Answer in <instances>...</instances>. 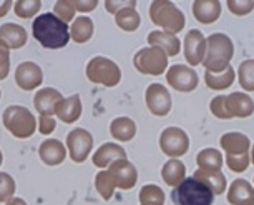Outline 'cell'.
<instances>
[{
    "label": "cell",
    "instance_id": "ac0fdd59",
    "mask_svg": "<svg viewBox=\"0 0 254 205\" xmlns=\"http://www.w3.org/2000/svg\"><path fill=\"white\" fill-rule=\"evenodd\" d=\"M204 49V39L199 32H190L185 42V57L191 65L199 64Z\"/></svg>",
    "mask_w": 254,
    "mask_h": 205
},
{
    "label": "cell",
    "instance_id": "f1b7e54d",
    "mask_svg": "<svg viewBox=\"0 0 254 205\" xmlns=\"http://www.w3.org/2000/svg\"><path fill=\"white\" fill-rule=\"evenodd\" d=\"M54 13L60 18V20L68 23L75 15V8L71 7L70 2H57L55 7H54Z\"/></svg>",
    "mask_w": 254,
    "mask_h": 205
},
{
    "label": "cell",
    "instance_id": "e0dca14e",
    "mask_svg": "<svg viewBox=\"0 0 254 205\" xmlns=\"http://www.w3.org/2000/svg\"><path fill=\"white\" fill-rule=\"evenodd\" d=\"M57 117L65 123H73L81 115V100L78 95H71L68 99H62L57 105Z\"/></svg>",
    "mask_w": 254,
    "mask_h": 205
},
{
    "label": "cell",
    "instance_id": "1f68e13d",
    "mask_svg": "<svg viewBox=\"0 0 254 205\" xmlns=\"http://www.w3.org/2000/svg\"><path fill=\"white\" fill-rule=\"evenodd\" d=\"M105 7H107L108 12L112 13H117L123 8H135L136 7V2H105Z\"/></svg>",
    "mask_w": 254,
    "mask_h": 205
},
{
    "label": "cell",
    "instance_id": "2e32d148",
    "mask_svg": "<svg viewBox=\"0 0 254 205\" xmlns=\"http://www.w3.org/2000/svg\"><path fill=\"white\" fill-rule=\"evenodd\" d=\"M120 159H127V152L123 147H120L117 144H103L100 149L93 154V165L105 169V167L112 165L115 160Z\"/></svg>",
    "mask_w": 254,
    "mask_h": 205
},
{
    "label": "cell",
    "instance_id": "8992f818",
    "mask_svg": "<svg viewBox=\"0 0 254 205\" xmlns=\"http://www.w3.org/2000/svg\"><path fill=\"white\" fill-rule=\"evenodd\" d=\"M66 147H68L70 159L76 164H81L87 160L93 149V137L85 128H73L66 135Z\"/></svg>",
    "mask_w": 254,
    "mask_h": 205
},
{
    "label": "cell",
    "instance_id": "44dd1931",
    "mask_svg": "<svg viewBox=\"0 0 254 205\" xmlns=\"http://www.w3.org/2000/svg\"><path fill=\"white\" fill-rule=\"evenodd\" d=\"M93 30H95L93 22L88 17H78L70 28V37L76 44H85L93 35Z\"/></svg>",
    "mask_w": 254,
    "mask_h": 205
},
{
    "label": "cell",
    "instance_id": "30bf717a",
    "mask_svg": "<svg viewBox=\"0 0 254 205\" xmlns=\"http://www.w3.org/2000/svg\"><path fill=\"white\" fill-rule=\"evenodd\" d=\"M160 145L166 155H183L188 150V137L181 128H166L161 133Z\"/></svg>",
    "mask_w": 254,
    "mask_h": 205
},
{
    "label": "cell",
    "instance_id": "7c38bea8",
    "mask_svg": "<svg viewBox=\"0 0 254 205\" xmlns=\"http://www.w3.org/2000/svg\"><path fill=\"white\" fill-rule=\"evenodd\" d=\"M64 97H62V94L59 92V90H55L52 87H45V89H40L35 94L33 103H35V108L40 115L50 117L55 113L57 105H59V102Z\"/></svg>",
    "mask_w": 254,
    "mask_h": 205
},
{
    "label": "cell",
    "instance_id": "9c48e42d",
    "mask_svg": "<svg viewBox=\"0 0 254 205\" xmlns=\"http://www.w3.org/2000/svg\"><path fill=\"white\" fill-rule=\"evenodd\" d=\"M44 80V72L35 62H22L15 70V82L22 90H33Z\"/></svg>",
    "mask_w": 254,
    "mask_h": 205
},
{
    "label": "cell",
    "instance_id": "3957f363",
    "mask_svg": "<svg viewBox=\"0 0 254 205\" xmlns=\"http://www.w3.org/2000/svg\"><path fill=\"white\" fill-rule=\"evenodd\" d=\"M3 125L17 139H28L37 128V120L30 110L22 105H10L3 112Z\"/></svg>",
    "mask_w": 254,
    "mask_h": 205
},
{
    "label": "cell",
    "instance_id": "7a4b0ae2",
    "mask_svg": "<svg viewBox=\"0 0 254 205\" xmlns=\"http://www.w3.org/2000/svg\"><path fill=\"white\" fill-rule=\"evenodd\" d=\"M175 205H211L214 194L208 184L199 177H188L171 192Z\"/></svg>",
    "mask_w": 254,
    "mask_h": 205
},
{
    "label": "cell",
    "instance_id": "ffe728a7",
    "mask_svg": "<svg viewBox=\"0 0 254 205\" xmlns=\"http://www.w3.org/2000/svg\"><path fill=\"white\" fill-rule=\"evenodd\" d=\"M148 42L158 49H166L168 55H176L180 52V40L170 32H151Z\"/></svg>",
    "mask_w": 254,
    "mask_h": 205
},
{
    "label": "cell",
    "instance_id": "5bb4252c",
    "mask_svg": "<svg viewBox=\"0 0 254 205\" xmlns=\"http://www.w3.org/2000/svg\"><path fill=\"white\" fill-rule=\"evenodd\" d=\"M168 82L173 85L176 90H193L196 87V74L185 65H175L168 72Z\"/></svg>",
    "mask_w": 254,
    "mask_h": 205
},
{
    "label": "cell",
    "instance_id": "83f0119b",
    "mask_svg": "<svg viewBox=\"0 0 254 205\" xmlns=\"http://www.w3.org/2000/svg\"><path fill=\"white\" fill-rule=\"evenodd\" d=\"M15 192V182L8 174L0 172V202H7Z\"/></svg>",
    "mask_w": 254,
    "mask_h": 205
},
{
    "label": "cell",
    "instance_id": "9a60e30c",
    "mask_svg": "<svg viewBox=\"0 0 254 205\" xmlns=\"http://www.w3.org/2000/svg\"><path fill=\"white\" fill-rule=\"evenodd\" d=\"M0 42L7 49H20L27 44V32L17 23H3L0 27Z\"/></svg>",
    "mask_w": 254,
    "mask_h": 205
},
{
    "label": "cell",
    "instance_id": "d6a6232c",
    "mask_svg": "<svg viewBox=\"0 0 254 205\" xmlns=\"http://www.w3.org/2000/svg\"><path fill=\"white\" fill-rule=\"evenodd\" d=\"M71 7L75 8V10H80V12H90L93 10V8H97L98 2H76V0H73V2H70Z\"/></svg>",
    "mask_w": 254,
    "mask_h": 205
},
{
    "label": "cell",
    "instance_id": "5b68a950",
    "mask_svg": "<svg viewBox=\"0 0 254 205\" xmlns=\"http://www.w3.org/2000/svg\"><path fill=\"white\" fill-rule=\"evenodd\" d=\"M150 13L156 25L165 27L170 32H180L183 28V15L170 2H153Z\"/></svg>",
    "mask_w": 254,
    "mask_h": 205
},
{
    "label": "cell",
    "instance_id": "8d00e7d4",
    "mask_svg": "<svg viewBox=\"0 0 254 205\" xmlns=\"http://www.w3.org/2000/svg\"><path fill=\"white\" fill-rule=\"evenodd\" d=\"M0 97H2V92H0Z\"/></svg>",
    "mask_w": 254,
    "mask_h": 205
},
{
    "label": "cell",
    "instance_id": "484cf974",
    "mask_svg": "<svg viewBox=\"0 0 254 205\" xmlns=\"http://www.w3.org/2000/svg\"><path fill=\"white\" fill-rule=\"evenodd\" d=\"M213 8L216 10L219 8V3H211V2H196L193 5L194 15L198 20L201 22H211V20H216L218 13L219 12H213Z\"/></svg>",
    "mask_w": 254,
    "mask_h": 205
},
{
    "label": "cell",
    "instance_id": "4dcf8cb0",
    "mask_svg": "<svg viewBox=\"0 0 254 205\" xmlns=\"http://www.w3.org/2000/svg\"><path fill=\"white\" fill-rule=\"evenodd\" d=\"M55 120L52 117H45V115H40V120H38V128H40V133L44 135H50L52 132L55 130Z\"/></svg>",
    "mask_w": 254,
    "mask_h": 205
},
{
    "label": "cell",
    "instance_id": "d590c367",
    "mask_svg": "<svg viewBox=\"0 0 254 205\" xmlns=\"http://www.w3.org/2000/svg\"><path fill=\"white\" fill-rule=\"evenodd\" d=\"M2 160H3V157H2V152H0V165H2Z\"/></svg>",
    "mask_w": 254,
    "mask_h": 205
},
{
    "label": "cell",
    "instance_id": "52a82bcc",
    "mask_svg": "<svg viewBox=\"0 0 254 205\" xmlns=\"http://www.w3.org/2000/svg\"><path fill=\"white\" fill-rule=\"evenodd\" d=\"M135 67L141 74L160 75L166 69V55L158 47L141 49L135 55Z\"/></svg>",
    "mask_w": 254,
    "mask_h": 205
},
{
    "label": "cell",
    "instance_id": "cb8c5ba5",
    "mask_svg": "<svg viewBox=\"0 0 254 205\" xmlns=\"http://www.w3.org/2000/svg\"><path fill=\"white\" fill-rule=\"evenodd\" d=\"M95 187H97L98 194L102 195L105 200H110L113 197L115 184L112 177H110L108 170H102V172L97 174V177H95Z\"/></svg>",
    "mask_w": 254,
    "mask_h": 205
},
{
    "label": "cell",
    "instance_id": "7402d4cb",
    "mask_svg": "<svg viewBox=\"0 0 254 205\" xmlns=\"http://www.w3.org/2000/svg\"><path fill=\"white\" fill-rule=\"evenodd\" d=\"M115 20H117L118 27L123 28L127 32H133L136 30L138 25H140V15L136 13L135 8H123L115 13Z\"/></svg>",
    "mask_w": 254,
    "mask_h": 205
},
{
    "label": "cell",
    "instance_id": "6da1fadb",
    "mask_svg": "<svg viewBox=\"0 0 254 205\" xmlns=\"http://www.w3.org/2000/svg\"><path fill=\"white\" fill-rule=\"evenodd\" d=\"M33 37L45 49H62L70 40L68 25L60 20L54 12H47L38 15L32 25Z\"/></svg>",
    "mask_w": 254,
    "mask_h": 205
},
{
    "label": "cell",
    "instance_id": "f546056e",
    "mask_svg": "<svg viewBox=\"0 0 254 205\" xmlns=\"http://www.w3.org/2000/svg\"><path fill=\"white\" fill-rule=\"evenodd\" d=\"M8 72H10V54L7 47L0 42V80L7 79Z\"/></svg>",
    "mask_w": 254,
    "mask_h": 205
},
{
    "label": "cell",
    "instance_id": "8fae6325",
    "mask_svg": "<svg viewBox=\"0 0 254 205\" xmlns=\"http://www.w3.org/2000/svg\"><path fill=\"white\" fill-rule=\"evenodd\" d=\"M146 103L155 115H166L171 108L170 94L163 85L153 84L146 90Z\"/></svg>",
    "mask_w": 254,
    "mask_h": 205
},
{
    "label": "cell",
    "instance_id": "277c9868",
    "mask_svg": "<svg viewBox=\"0 0 254 205\" xmlns=\"http://www.w3.org/2000/svg\"><path fill=\"white\" fill-rule=\"evenodd\" d=\"M87 77L93 84L115 87L122 79V72H120V67L113 60L105 59V57H95L87 65Z\"/></svg>",
    "mask_w": 254,
    "mask_h": 205
},
{
    "label": "cell",
    "instance_id": "e575fe53",
    "mask_svg": "<svg viewBox=\"0 0 254 205\" xmlns=\"http://www.w3.org/2000/svg\"><path fill=\"white\" fill-rule=\"evenodd\" d=\"M5 205H27L25 202H23L22 199H18V197H12V199H8L7 200V204Z\"/></svg>",
    "mask_w": 254,
    "mask_h": 205
},
{
    "label": "cell",
    "instance_id": "603a6c76",
    "mask_svg": "<svg viewBox=\"0 0 254 205\" xmlns=\"http://www.w3.org/2000/svg\"><path fill=\"white\" fill-rule=\"evenodd\" d=\"M185 167L178 160H170L168 164L163 167V179L168 185H176L183 179Z\"/></svg>",
    "mask_w": 254,
    "mask_h": 205
},
{
    "label": "cell",
    "instance_id": "4316f807",
    "mask_svg": "<svg viewBox=\"0 0 254 205\" xmlns=\"http://www.w3.org/2000/svg\"><path fill=\"white\" fill-rule=\"evenodd\" d=\"M40 7H42V2H37V0H32V2L20 0V2H17L15 5H13V8H15V13L20 18L33 17L38 10H40Z\"/></svg>",
    "mask_w": 254,
    "mask_h": 205
},
{
    "label": "cell",
    "instance_id": "836d02e7",
    "mask_svg": "<svg viewBox=\"0 0 254 205\" xmlns=\"http://www.w3.org/2000/svg\"><path fill=\"white\" fill-rule=\"evenodd\" d=\"M12 7V2H8V0H5V2H0V17L7 15V12L10 10Z\"/></svg>",
    "mask_w": 254,
    "mask_h": 205
},
{
    "label": "cell",
    "instance_id": "d6986e66",
    "mask_svg": "<svg viewBox=\"0 0 254 205\" xmlns=\"http://www.w3.org/2000/svg\"><path fill=\"white\" fill-rule=\"evenodd\" d=\"M110 132H112V135L117 140L128 142V140H131L133 137H135L136 125H135V122H133L131 118L118 117V118H115V120L112 122V125H110Z\"/></svg>",
    "mask_w": 254,
    "mask_h": 205
},
{
    "label": "cell",
    "instance_id": "d4e9b609",
    "mask_svg": "<svg viewBox=\"0 0 254 205\" xmlns=\"http://www.w3.org/2000/svg\"><path fill=\"white\" fill-rule=\"evenodd\" d=\"M141 205H163L165 202V194L156 185H145L140 192Z\"/></svg>",
    "mask_w": 254,
    "mask_h": 205
},
{
    "label": "cell",
    "instance_id": "4fadbf2b",
    "mask_svg": "<svg viewBox=\"0 0 254 205\" xmlns=\"http://www.w3.org/2000/svg\"><path fill=\"white\" fill-rule=\"evenodd\" d=\"M38 157L47 165H60L66 157L65 145L59 139H47L38 149Z\"/></svg>",
    "mask_w": 254,
    "mask_h": 205
},
{
    "label": "cell",
    "instance_id": "ba28073f",
    "mask_svg": "<svg viewBox=\"0 0 254 205\" xmlns=\"http://www.w3.org/2000/svg\"><path fill=\"white\" fill-rule=\"evenodd\" d=\"M108 174H110V177H112V180H113L115 187H120L123 190L131 189L133 185L136 184V180H138L136 169L127 159L115 160L113 164L110 165Z\"/></svg>",
    "mask_w": 254,
    "mask_h": 205
}]
</instances>
